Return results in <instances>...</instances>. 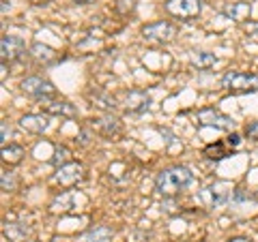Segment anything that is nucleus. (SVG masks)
Masks as SVG:
<instances>
[{
	"mask_svg": "<svg viewBox=\"0 0 258 242\" xmlns=\"http://www.w3.org/2000/svg\"><path fill=\"white\" fill-rule=\"evenodd\" d=\"M45 111L60 118H76L78 109L76 105H71L69 101H45Z\"/></svg>",
	"mask_w": 258,
	"mask_h": 242,
	"instance_id": "nucleus-13",
	"label": "nucleus"
},
{
	"mask_svg": "<svg viewBox=\"0 0 258 242\" xmlns=\"http://www.w3.org/2000/svg\"><path fill=\"white\" fill-rule=\"evenodd\" d=\"M252 13V5L249 3H230L224 7V15L228 20H235V22H245Z\"/></svg>",
	"mask_w": 258,
	"mask_h": 242,
	"instance_id": "nucleus-14",
	"label": "nucleus"
},
{
	"mask_svg": "<svg viewBox=\"0 0 258 242\" xmlns=\"http://www.w3.org/2000/svg\"><path fill=\"white\" fill-rule=\"evenodd\" d=\"M91 127L93 131H97L103 137H114L120 133V120L116 116H101V118H95L91 120Z\"/></svg>",
	"mask_w": 258,
	"mask_h": 242,
	"instance_id": "nucleus-11",
	"label": "nucleus"
},
{
	"mask_svg": "<svg viewBox=\"0 0 258 242\" xmlns=\"http://www.w3.org/2000/svg\"><path fill=\"white\" fill-rule=\"evenodd\" d=\"M196 120H198V125L213 127V129H220V131H232V129H235V120L230 116L222 114L220 109H213V107L200 109L196 114Z\"/></svg>",
	"mask_w": 258,
	"mask_h": 242,
	"instance_id": "nucleus-6",
	"label": "nucleus"
},
{
	"mask_svg": "<svg viewBox=\"0 0 258 242\" xmlns=\"http://www.w3.org/2000/svg\"><path fill=\"white\" fill-rule=\"evenodd\" d=\"M228 144H230L232 148H237L239 144H241V137H239V133H232V135L228 137Z\"/></svg>",
	"mask_w": 258,
	"mask_h": 242,
	"instance_id": "nucleus-28",
	"label": "nucleus"
},
{
	"mask_svg": "<svg viewBox=\"0 0 258 242\" xmlns=\"http://www.w3.org/2000/svg\"><path fill=\"white\" fill-rule=\"evenodd\" d=\"M76 5H91V3H95V0H74Z\"/></svg>",
	"mask_w": 258,
	"mask_h": 242,
	"instance_id": "nucleus-30",
	"label": "nucleus"
},
{
	"mask_svg": "<svg viewBox=\"0 0 258 242\" xmlns=\"http://www.w3.org/2000/svg\"><path fill=\"white\" fill-rule=\"evenodd\" d=\"M69 208H74V193H62V195L56 197L54 204H52L54 212H67Z\"/></svg>",
	"mask_w": 258,
	"mask_h": 242,
	"instance_id": "nucleus-20",
	"label": "nucleus"
},
{
	"mask_svg": "<svg viewBox=\"0 0 258 242\" xmlns=\"http://www.w3.org/2000/svg\"><path fill=\"white\" fill-rule=\"evenodd\" d=\"M123 105L127 111H132V114H142V111H147L151 105V96L144 90H129L123 99Z\"/></svg>",
	"mask_w": 258,
	"mask_h": 242,
	"instance_id": "nucleus-10",
	"label": "nucleus"
},
{
	"mask_svg": "<svg viewBox=\"0 0 258 242\" xmlns=\"http://www.w3.org/2000/svg\"><path fill=\"white\" fill-rule=\"evenodd\" d=\"M189 62L194 64V67H198V69H211V67L217 64V56L209 54V52H194Z\"/></svg>",
	"mask_w": 258,
	"mask_h": 242,
	"instance_id": "nucleus-17",
	"label": "nucleus"
},
{
	"mask_svg": "<svg viewBox=\"0 0 258 242\" xmlns=\"http://www.w3.org/2000/svg\"><path fill=\"white\" fill-rule=\"evenodd\" d=\"M69 157H71V152L69 148H64V146H58L54 150V157H52V163L56 167H62V165H67L69 163Z\"/></svg>",
	"mask_w": 258,
	"mask_h": 242,
	"instance_id": "nucleus-22",
	"label": "nucleus"
},
{
	"mask_svg": "<svg viewBox=\"0 0 258 242\" xmlns=\"http://www.w3.org/2000/svg\"><path fill=\"white\" fill-rule=\"evenodd\" d=\"M54 178L60 187H74V184H78L84 178V165L82 163H67V165L56 169Z\"/></svg>",
	"mask_w": 258,
	"mask_h": 242,
	"instance_id": "nucleus-8",
	"label": "nucleus"
},
{
	"mask_svg": "<svg viewBox=\"0 0 258 242\" xmlns=\"http://www.w3.org/2000/svg\"><path fill=\"white\" fill-rule=\"evenodd\" d=\"M142 37L153 43H170L176 37V26H172L170 22H164V20L155 24H147L142 28Z\"/></svg>",
	"mask_w": 258,
	"mask_h": 242,
	"instance_id": "nucleus-5",
	"label": "nucleus"
},
{
	"mask_svg": "<svg viewBox=\"0 0 258 242\" xmlns=\"http://www.w3.org/2000/svg\"><path fill=\"white\" fill-rule=\"evenodd\" d=\"M3 236L9 238L11 242H20L22 238L28 236V227L22 223H5L3 225Z\"/></svg>",
	"mask_w": 258,
	"mask_h": 242,
	"instance_id": "nucleus-16",
	"label": "nucleus"
},
{
	"mask_svg": "<svg viewBox=\"0 0 258 242\" xmlns=\"http://www.w3.org/2000/svg\"><path fill=\"white\" fill-rule=\"evenodd\" d=\"M164 9L176 20H191L203 11V0H166Z\"/></svg>",
	"mask_w": 258,
	"mask_h": 242,
	"instance_id": "nucleus-3",
	"label": "nucleus"
},
{
	"mask_svg": "<svg viewBox=\"0 0 258 242\" xmlns=\"http://www.w3.org/2000/svg\"><path fill=\"white\" fill-rule=\"evenodd\" d=\"M230 187L226 182H217V184H211V187L203 189L200 193V199L205 201L209 208H217V206H224L232 195H230Z\"/></svg>",
	"mask_w": 258,
	"mask_h": 242,
	"instance_id": "nucleus-7",
	"label": "nucleus"
},
{
	"mask_svg": "<svg viewBox=\"0 0 258 242\" xmlns=\"http://www.w3.org/2000/svg\"><path fill=\"white\" fill-rule=\"evenodd\" d=\"M0 189H3L5 193H13L15 189H18V176H15L13 172H3L0 174Z\"/></svg>",
	"mask_w": 258,
	"mask_h": 242,
	"instance_id": "nucleus-21",
	"label": "nucleus"
},
{
	"mask_svg": "<svg viewBox=\"0 0 258 242\" xmlns=\"http://www.w3.org/2000/svg\"><path fill=\"white\" fill-rule=\"evenodd\" d=\"M222 88L235 92H252L258 90V75L256 73H243V71H228L222 77Z\"/></svg>",
	"mask_w": 258,
	"mask_h": 242,
	"instance_id": "nucleus-2",
	"label": "nucleus"
},
{
	"mask_svg": "<svg viewBox=\"0 0 258 242\" xmlns=\"http://www.w3.org/2000/svg\"><path fill=\"white\" fill-rule=\"evenodd\" d=\"M203 155H205L207 159H211V161H220V159L226 157V150H224L222 144H211V146H207V148H205Z\"/></svg>",
	"mask_w": 258,
	"mask_h": 242,
	"instance_id": "nucleus-23",
	"label": "nucleus"
},
{
	"mask_svg": "<svg viewBox=\"0 0 258 242\" xmlns=\"http://www.w3.org/2000/svg\"><path fill=\"white\" fill-rule=\"evenodd\" d=\"M134 7H136V0H118V3H116V11L127 13V11H134Z\"/></svg>",
	"mask_w": 258,
	"mask_h": 242,
	"instance_id": "nucleus-25",
	"label": "nucleus"
},
{
	"mask_svg": "<svg viewBox=\"0 0 258 242\" xmlns=\"http://www.w3.org/2000/svg\"><path fill=\"white\" fill-rule=\"evenodd\" d=\"M112 238V229L106 227V225H95L93 229H88L84 233V240L86 242H106Z\"/></svg>",
	"mask_w": 258,
	"mask_h": 242,
	"instance_id": "nucleus-19",
	"label": "nucleus"
},
{
	"mask_svg": "<svg viewBox=\"0 0 258 242\" xmlns=\"http://www.w3.org/2000/svg\"><path fill=\"white\" fill-rule=\"evenodd\" d=\"M20 127L26 129L28 133H43L50 129V118L45 114H26L20 118Z\"/></svg>",
	"mask_w": 258,
	"mask_h": 242,
	"instance_id": "nucleus-12",
	"label": "nucleus"
},
{
	"mask_svg": "<svg viewBox=\"0 0 258 242\" xmlns=\"http://www.w3.org/2000/svg\"><path fill=\"white\" fill-rule=\"evenodd\" d=\"M0 129H3V146H7V142H9V137H11V127H9V123H3Z\"/></svg>",
	"mask_w": 258,
	"mask_h": 242,
	"instance_id": "nucleus-26",
	"label": "nucleus"
},
{
	"mask_svg": "<svg viewBox=\"0 0 258 242\" xmlns=\"http://www.w3.org/2000/svg\"><path fill=\"white\" fill-rule=\"evenodd\" d=\"M22 157H24L22 146H15V144H7V146H3V161L5 163L18 165V163H22Z\"/></svg>",
	"mask_w": 258,
	"mask_h": 242,
	"instance_id": "nucleus-18",
	"label": "nucleus"
},
{
	"mask_svg": "<svg viewBox=\"0 0 258 242\" xmlns=\"http://www.w3.org/2000/svg\"><path fill=\"white\" fill-rule=\"evenodd\" d=\"M30 56L35 58L39 64H52L56 60V52L52 47H47L43 43H32L30 45Z\"/></svg>",
	"mask_w": 258,
	"mask_h": 242,
	"instance_id": "nucleus-15",
	"label": "nucleus"
},
{
	"mask_svg": "<svg viewBox=\"0 0 258 242\" xmlns=\"http://www.w3.org/2000/svg\"><path fill=\"white\" fill-rule=\"evenodd\" d=\"M22 90L35 96V99H41V101H52L56 96V88L52 82H47L43 77H37V75H30L26 79H22Z\"/></svg>",
	"mask_w": 258,
	"mask_h": 242,
	"instance_id": "nucleus-4",
	"label": "nucleus"
},
{
	"mask_svg": "<svg viewBox=\"0 0 258 242\" xmlns=\"http://www.w3.org/2000/svg\"><path fill=\"white\" fill-rule=\"evenodd\" d=\"M245 135H247L252 142H258V120H252V123L245 127Z\"/></svg>",
	"mask_w": 258,
	"mask_h": 242,
	"instance_id": "nucleus-24",
	"label": "nucleus"
},
{
	"mask_svg": "<svg viewBox=\"0 0 258 242\" xmlns=\"http://www.w3.org/2000/svg\"><path fill=\"white\" fill-rule=\"evenodd\" d=\"M245 32H247V35L252 37V39H258V22H256V24H247Z\"/></svg>",
	"mask_w": 258,
	"mask_h": 242,
	"instance_id": "nucleus-27",
	"label": "nucleus"
},
{
	"mask_svg": "<svg viewBox=\"0 0 258 242\" xmlns=\"http://www.w3.org/2000/svg\"><path fill=\"white\" fill-rule=\"evenodd\" d=\"M24 52H26V43H24L20 37H15V35L3 37V41H0V56H3V62L18 60Z\"/></svg>",
	"mask_w": 258,
	"mask_h": 242,
	"instance_id": "nucleus-9",
	"label": "nucleus"
},
{
	"mask_svg": "<svg viewBox=\"0 0 258 242\" xmlns=\"http://www.w3.org/2000/svg\"><path fill=\"white\" fill-rule=\"evenodd\" d=\"M226 242H252V238H247V236H232Z\"/></svg>",
	"mask_w": 258,
	"mask_h": 242,
	"instance_id": "nucleus-29",
	"label": "nucleus"
},
{
	"mask_svg": "<svg viewBox=\"0 0 258 242\" xmlns=\"http://www.w3.org/2000/svg\"><path fill=\"white\" fill-rule=\"evenodd\" d=\"M194 180V174L189 167H183V165H176V167H168V169H161L155 178V189L157 193H161L164 197L168 195H176L179 191H183L185 187H189Z\"/></svg>",
	"mask_w": 258,
	"mask_h": 242,
	"instance_id": "nucleus-1",
	"label": "nucleus"
}]
</instances>
